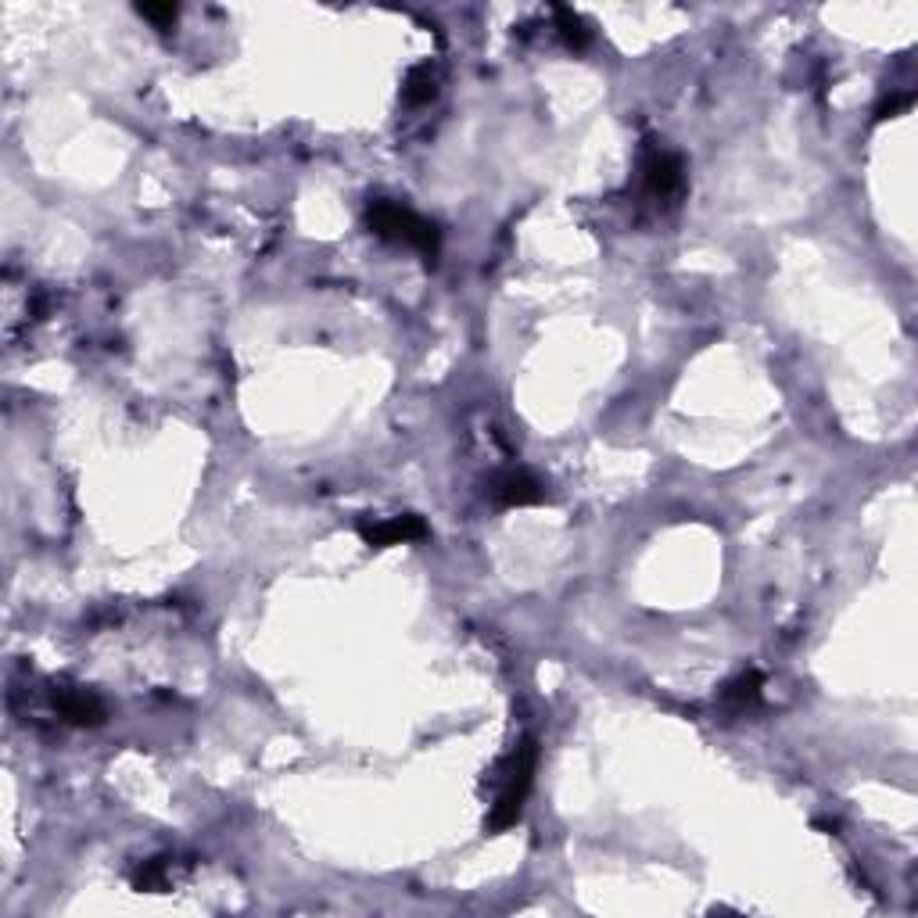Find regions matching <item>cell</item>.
I'll use <instances>...</instances> for the list:
<instances>
[{"instance_id": "8fae6325", "label": "cell", "mask_w": 918, "mask_h": 918, "mask_svg": "<svg viewBox=\"0 0 918 918\" xmlns=\"http://www.w3.org/2000/svg\"><path fill=\"white\" fill-rule=\"evenodd\" d=\"M915 104V93L905 90V93H890V98H882L876 104V122H886V119H897L900 112H908V108Z\"/></svg>"}, {"instance_id": "9c48e42d", "label": "cell", "mask_w": 918, "mask_h": 918, "mask_svg": "<svg viewBox=\"0 0 918 918\" xmlns=\"http://www.w3.org/2000/svg\"><path fill=\"white\" fill-rule=\"evenodd\" d=\"M556 14V29H559V40H564L571 51H585L588 43H593V26H588L585 19L574 8H564V4H556L553 8Z\"/></svg>"}, {"instance_id": "277c9868", "label": "cell", "mask_w": 918, "mask_h": 918, "mask_svg": "<svg viewBox=\"0 0 918 918\" xmlns=\"http://www.w3.org/2000/svg\"><path fill=\"white\" fill-rule=\"evenodd\" d=\"M488 500L503 510H517V506H535L546 500V488H542V481L524 471V466H506L492 481H488Z\"/></svg>"}, {"instance_id": "3957f363", "label": "cell", "mask_w": 918, "mask_h": 918, "mask_svg": "<svg viewBox=\"0 0 918 918\" xmlns=\"http://www.w3.org/2000/svg\"><path fill=\"white\" fill-rule=\"evenodd\" d=\"M639 180L649 201L675 205L686 194V162H682L678 151L664 148V140H646L639 154Z\"/></svg>"}, {"instance_id": "6da1fadb", "label": "cell", "mask_w": 918, "mask_h": 918, "mask_svg": "<svg viewBox=\"0 0 918 918\" xmlns=\"http://www.w3.org/2000/svg\"><path fill=\"white\" fill-rule=\"evenodd\" d=\"M535 768H538V743L535 736H524L513 750L495 765L492 771V811H488V833H506L510 826H517L524 815V800L532 793L535 783Z\"/></svg>"}, {"instance_id": "52a82bcc", "label": "cell", "mask_w": 918, "mask_h": 918, "mask_svg": "<svg viewBox=\"0 0 918 918\" xmlns=\"http://www.w3.org/2000/svg\"><path fill=\"white\" fill-rule=\"evenodd\" d=\"M760 696H765V675L760 672H746L739 675L736 682H728V686L722 689V704H728L733 710H750L760 704Z\"/></svg>"}, {"instance_id": "7c38bea8", "label": "cell", "mask_w": 918, "mask_h": 918, "mask_svg": "<svg viewBox=\"0 0 918 918\" xmlns=\"http://www.w3.org/2000/svg\"><path fill=\"white\" fill-rule=\"evenodd\" d=\"M137 14H140V19H148L151 26L169 29V26L176 22L180 8H176V4H137Z\"/></svg>"}, {"instance_id": "8992f818", "label": "cell", "mask_w": 918, "mask_h": 918, "mask_svg": "<svg viewBox=\"0 0 918 918\" xmlns=\"http://www.w3.org/2000/svg\"><path fill=\"white\" fill-rule=\"evenodd\" d=\"M360 538L370 549H387V546H406V542L427 538V524L416 513H399V517L384 521H360Z\"/></svg>"}, {"instance_id": "30bf717a", "label": "cell", "mask_w": 918, "mask_h": 918, "mask_svg": "<svg viewBox=\"0 0 918 918\" xmlns=\"http://www.w3.org/2000/svg\"><path fill=\"white\" fill-rule=\"evenodd\" d=\"M130 882H133V890L162 894V890H169V882H173V865H169V858H151L133 868Z\"/></svg>"}, {"instance_id": "5b68a950", "label": "cell", "mask_w": 918, "mask_h": 918, "mask_svg": "<svg viewBox=\"0 0 918 918\" xmlns=\"http://www.w3.org/2000/svg\"><path fill=\"white\" fill-rule=\"evenodd\" d=\"M51 707L65 725H80V728L104 725V718H108L104 699L93 689H83V686H54L51 689Z\"/></svg>"}, {"instance_id": "ba28073f", "label": "cell", "mask_w": 918, "mask_h": 918, "mask_svg": "<svg viewBox=\"0 0 918 918\" xmlns=\"http://www.w3.org/2000/svg\"><path fill=\"white\" fill-rule=\"evenodd\" d=\"M402 98H406V104H427L438 98V69L431 61L413 65L406 72V83H402Z\"/></svg>"}, {"instance_id": "7a4b0ae2", "label": "cell", "mask_w": 918, "mask_h": 918, "mask_svg": "<svg viewBox=\"0 0 918 918\" xmlns=\"http://www.w3.org/2000/svg\"><path fill=\"white\" fill-rule=\"evenodd\" d=\"M366 226L377 233L381 241L392 244H406L413 252H420L427 262L438 259L442 252V233L431 220H424L420 212H413L410 205L392 198H370L366 205Z\"/></svg>"}]
</instances>
